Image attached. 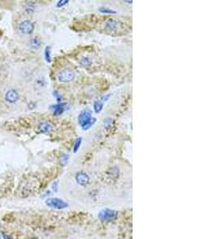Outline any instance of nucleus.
<instances>
[{
  "label": "nucleus",
  "instance_id": "nucleus-9",
  "mask_svg": "<svg viewBox=\"0 0 212 239\" xmlns=\"http://www.w3.org/2000/svg\"><path fill=\"white\" fill-rule=\"evenodd\" d=\"M38 128L41 132L47 133V132H50L53 130V126L49 122H42L39 125Z\"/></svg>",
  "mask_w": 212,
  "mask_h": 239
},
{
  "label": "nucleus",
  "instance_id": "nucleus-19",
  "mask_svg": "<svg viewBox=\"0 0 212 239\" xmlns=\"http://www.w3.org/2000/svg\"><path fill=\"white\" fill-rule=\"evenodd\" d=\"M69 155H63L61 158V162L63 163V164H65V163H67V162H68V160H69Z\"/></svg>",
  "mask_w": 212,
  "mask_h": 239
},
{
  "label": "nucleus",
  "instance_id": "nucleus-7",
  "mask_svg": "<svg viewBox=\"0 0 212 239\" xmlns=\"http://www.w3.org/2000/svg\"><path fill=\"white\" fill-rule=\"evenodd\" d=\"M76 179L77 183H79L82 186H86L89 183L90 178L89 176H87V174L84 172H79L76 174Z\"/></svg>",
  "mask_w": 212,
  "mask_h": 239
},
{
  "label": "nucleus",
  "instance_id": "nucleus-23",
  "mask_svg": "<svg viewBox=\"0 0 212 239\" xmlns=\"http://www.w3.org/2000/svg\"><path fill=\"white\" fill-rule=\"evenodd\" d=\"M4 239H11L9 236H5L4 237Z\"/></svg>",
  "mask_w": 212,
  "mask_h": 239
},
{
  "label": "nucleus",
  "instance_id": "nucleus-11",
  "mask_svg": "<svg viewBox=\"0 0 212 239\" xmlns=\"http://www.w3.org/2000/svg\"><path fill=\"white\" fill-rule=\"evenodd\" d=\"M41 45V40L38 38H33L30 40V46L33 49H38Z\"/></svg>",
  "mask_w": 212,
  "mask_h": 239
},
{
  "label": "nucleus",
  "instance_id": "nucleus-8",
  "mask_svg": "<svg viewBox=\"0 0 212 239\" xmlns=\"http://www.w3.org/2000/svg\"><path fill=\"white\" fill-rule=\"evenodd\" d=\"M50 110L54 115H60L61 114L62 112H64L65 109V104H54L50 106Z\"/></svg>",
  "mask_w": 212,
  "mask_h": 239
},
{
  "label": "nucleus",
  "instance_id": "nucleus-12",
  "mask_svg": "<svg viewBox=\"0 0 212 239\" xmlns=\"http://www.w3.org/2000/svg\"><path fill=\"white\" fill-rule=\"evenodd\" d=\"M45 58L48 62L51 61V49L49 46H46L45 50Z\"/></svg>",
  "mask_w": 212,
  "mask_h": 239
},
{
  "label": "nucleus",
  "instance_id": "nucleus-1",
  "mask_svg": "<svg viewBox=\"0 0 212 239\" xmlns=\"http://www.w3.org/2000/svg\"><path fill=\"white\" fill-rule=\"evenodd\" d=\"M95 122V118H92V114L87 111H83L79 116V124L83 129H87Z\"/></svg>",
  "mask_w": 212,
  "mask_h": 239
},
{
  "label": "nucleus",
  "instance_id": "nucleus-17",
  "mask_svg": "<svg viewBox=\"0 0 212 239\" xmlns=\"http://www.w3.org/2000/svg\"><path fill=\"white\" fill-rule=\"evenodd\" d=\"M81 141H82L81 138H77L74 144V148H73L74 152H76L77 151L79 150V147H80V144H81Z\"/></svg>",
  "mask_w": 212,
  "mask_h": 239
},
{
  "label": "nucleus",
  "instance_id": "nucleus-18",
  "mask_svg": "<svg viewBox=\"0 0 212 239\" xmlns=\"http://www.w3.org/2000/svg\"><path fill=\"white\" fill-rule=\"evenodd\" d=\"M69 3V1L68 0H61V1H59L58 3H57V7H63V6L66 5L67 3Z\"/></svg>",
  "mask_w": 212,
  "mask_h": 239
},
{
  "label": "nucleus",
  "instance_id": "nucleus-22",
  "mask_svg": "<svg viewBox=\"0 0 212 239\" xmlns=\"http://www.w3.org/2000/svg\"><path fill=\"white\" fill-rule=\"evenodd\" d=\"M110 94H107V95H106V96H105V97H102V101H107V100L109 99V98H110Z\"/></svg>",
  "mask_w": 212,
  "mask_h": 239
},
{
  "label": "nucleus",
  "instance_id": "nucleus-5",
  "mask_svg": "<svg viewBox=\"0 0 212 239\" xmlns=\"http://www.w3.org/2000/svg\"><path fill=\"white\" fill-rule=\"evenodd\" d=\"M19 31L22 34H30L33 31L34 29V26L30 21L25 20L19 24Z\"/></svg>",
  "mask_w": 212,
  "mask_h": 239
},
{
  "label": "nucleus",
  "instance_id": "nucleus-2",
  "mask_svg": "<svg viewBox=\"0 0 212 239\" xmlns=\"http://www.w3.org/2000/svg\"><path fill=\"white\" fill-rule=\"evenodd\" d=\"M46 205L51 208L54 209H64L69 206V204L66 202L63 201L62 199L57 198H48L45 202Z\"/></svg>",
  "mask_w": 212,
  "mask_h": 239
},
{
  "label": "nucleus",
  "instance_id": "nucleus-21",
  "mask_svg": "<svg viewBox=\"0 0 212 239\" xmlns=\"http://www.w3.org/2000/svg\"><path fill=\"white\" fill-rule=\"evenodd\" d=\"M54 96H55V97H56V100H57V101H61V96H60V95H59V93H57V92H54Z\"/></svg>",
  "mask_w": 212,
  "mask_h": 239
},
{
  "label": "nucleus",
  "instance_id": "nucleus-20",
  "mask_svg": "<svg viewBox=\"0 0 212 239\" xmlns=\"http://www.w3.org/2000/svg\"><path fill=\"white\" fill-rule=\"evenodd\" d=\"M57 187H58V183L57 182H55V183L53 184V190L54 191H57Z\"/></svg>",
  "mask_w": 212,
  "mask_h": 239
},
{
  "label": "nucleus",
  "instance_id": "nucleus-14",
  "mask_svg": "<svg viewBox=\"0 0 212 239\" xmlns=\"http://www.w3.org/2000/svg\"><path fill=\"white\" fill-rule=\"evenodd\" d=\"M113 124V120L111 119V118H106V119L103 120V125H104V127L106 129H109L110 127H111V125H112Z\"/></svg>",
  "mask_w": 212,
  "mask_h": 239
},
{
  "label": "nucleus",
  "instance_id": "nucleus-15",
  "mask_svg": "<svg viewBox=\"0 0 212 239\" xmlns=\"http://www.w3.org/2000/svg\"><path fill=\"white\" fill-rule=\"evenodd\" d=\"M99 10H100V12L103 13V14H109V15H115L116 14V11L106 7H100L99 9Z\"/></svg>",
  "mask_w": 212,
  "mask_h": 239
},
{
  "label": "nucleus",
  "instance_id": "nucleus-4",
  "mask_svg": "<svg viewBox=\"0 0 212 239\" xmlns=\"http://www.w3.org/2000/svg\"><path fill=\"white\" fill-rule=\"evenodd\" d=\"M58 80L61 82H72L75 78V74L69 69H64L63 71L60 72L58 74Z\"/></svg>",
  "mask_w": 212,
  "mask_h": 239
},
{
  "label": "nucleus",
  "instance_id": "nucleus-16",
  "mask_svg": "<svg viewBox=\"0 0 212 239\" xmlns=\"http://www.w3.org/2000/svg\"><path fill=\"white\" fill-rule=\"evenodd\" d=\"M79 63L81 64L82 66H90V65L92 64V61H91V60H90L89 58H83L82 59H80Z\"/></svg>",
  "mask_w": 212,
  "mask_h": 239
},
{
  "label": "nucleus",
  "instance_id": "nucleus-6",
  "mask_svg": "<svg viewBox=\"0 0 212 239\" xmlns=\"http://www.w3.org/2000/svg\"><path fill=\"white\" fill-rule=\"evenodd\" d=\"M19 98V95H18V92L16 91L15 89H10L8 90L5 94V99L6 101L10 104L15 103Z\"/></svg>",
  "mask_w": 212,
  "mask_h": 239
},
{
  "label": "nucleus",
  "instance_id": "nucleus-13",
  "mask_svg": "<svg viewBox=\"0 0 212 239\" xmlns=\"http://www.w3.org/2000/svg\"><path fill=\"white\" fill-rule=\"evenodd\" d=\"M102 108H103V104L101 101H95L94 103V109H95V112H100L102 111Z\"/></svg>",
  "mask_w": 212,
  "mask_h": 239
},
{
  "label": "nucleus",
  "instance_id": "nucleus-10",
  "mask_svg": "<svg viewBox=\"0 0 212 239\" xmlns=\"http://www.w3.org/2000/svg\"><path fill=\"white\" fill-rule=\"evenodd\" d=\"M106 27H107V30H110V31L116 30L118 27V22L116 20H114V19H109L108 21H107Z\"/></svg>",
  "mask_w": 212,
  "mask_h": 239
},
{
  "label": "nucleus",
  "instance_id": "nucleus-3",
  "mask_svg": "<svg viewBox=\"0 0 212 239\" xmlns=\"http://www.w3.org/2000/svg\"><path fill=\"white\" fill-rule=\"evenodd\" d=\"M99 218L102 221H110L117 218V212L110 209H103L99 214Z\"/></svg>",
  "mask_w": 212,
  "mask_h": 239
}]
</instances>
